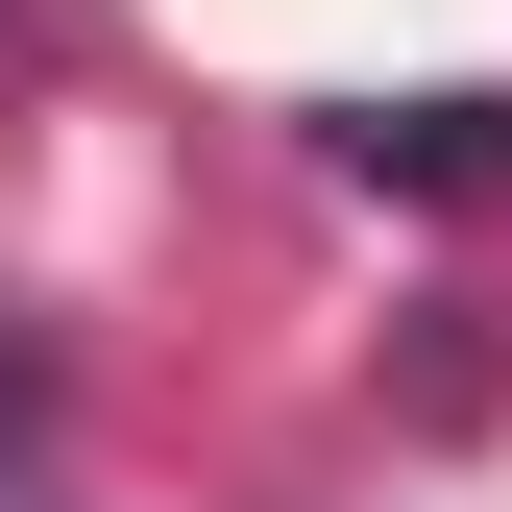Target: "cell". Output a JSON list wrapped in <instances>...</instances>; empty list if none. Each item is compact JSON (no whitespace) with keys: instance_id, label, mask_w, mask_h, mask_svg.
Instances as JSON below:
<instances>
[{"instance_id":"3957f363","label":"cell","mask_w":512,"mask_h":512,"mask_svg":"<svg viewBox=\"0 0 512 512\" xmlns=\"http://www.w3.org/2000/svg\"><path fill=\"white\" fill-rule=\"evenodd\" d=\"M0 512H25V488H0Z\"/></svg>"},{"instance_id":"6da1fadb","label":"cell","mask_w":512,"mask_h":512,"mask_svg":"<svg viewBox=\"0 0 512 512\" xmlns=\"http://www.w3.org/2000/svg\"><path fill=\"white\" fill-rule=\"evenodd\" d=\"M317 147H342L366 196H512V98H342Z\"/></svg>"},{"instance_id":"7a4b0ae2","label":"cell","mask_w":512,"mask_h":512,"mask_svg":"<svg viewBox=\"0 0 512 512\" xmlns=\"http://www.w3.org/2000/svg\"><path fill=\"white\" fill-rule=\"evenodd\" d=\"M49 415V317H0V439H25Z\"/></svg>"}]
</instances>
